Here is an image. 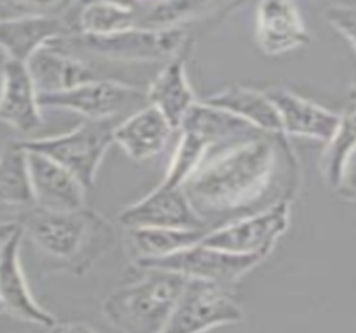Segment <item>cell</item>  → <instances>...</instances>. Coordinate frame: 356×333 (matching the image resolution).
I'll use <instances>...</instances> for the list:
<instances>
[{
    "instance_id": "obj_1",
    "label": "cell",
    "mask_w": 356,
    "mask_h": 333,
    "mask_svg": "<svg viewBox=\"0 0 356 333\" xmlns=\"http://www.w3.org/2000/svg\"><path fill=\"white\" fill-rule=\"evenodd\" d=\"M300 162L283 132L211 148L183 189L196 213L211 219L241 218L296 196Z\"/></svg>"
},
{
    "instance_id": "obj_2",
    "label": "cell",
    "mask_w": 356,
    "mask_h": 333,
    "mask_svg": "<svg viewBox=\"0 0 356 333\" xmlns=\"http://www.w3.org/2000/svg\"><path fill=\"white\" fill-rule=\"evenodd\" d=\"M39 251L60 268L76 274L89 272L90 266L113 247V224L90 208L47 210L32 206L17 219Z\"/></svg>"
},
{
    "instance_id": "obj_3",
    "label": "cell",
    "mask_w": 356,
    "mask_h": 333,
    "mask_svg": "<svg viewBox=\"0 0 356 333\" xmlns=\"http://www.w3.org/2000/svg\"><path fill=\"white\" fill-rule=\"evenodd\" d=\"M144 272V278L114 290L102 303V313L122 332L164 333L188 278L165 270Z\"/></svg>"
},
{
    "instance_id": "obj_4",
    "label": "cell",
    "mask_w": 356,
    "mask_h": 333,
    "mask_svg": "<svg viewBox=\"0 0 356 333\" xmlns=\"http://www.w3.org/2000/svg\"><path fill=\"white\" fill-rule=\"evenodd\" d=\"M191 42L186 29L134 26L107 36L74 32L47 45L84 61L86 56L115 62H168Z\"/></svg>"
},
{
    "instance_id": "obj_5",
    "label": "cell",
    "mask_w": 356,
    "mask_h": 333,
    "mask_svg": "<svg viewBox=\"0 0 356 333\" xmlns=\"http://www.w3.org/2000/svg\"><path fill=\"white\" fill-rule=\"evenodd\" d=\"M121 119H86L60 136L20 139L26 151L40 153L69 169L86 189L96 183L104 156L114 144V129Z\"/></svg>"
},
{
    "instance_id": "obj_6",
    "label": "cell",
    "mask_w": 356,
    "mask_h": 333,
    "mask_svg": "<svg viewBox=\"0 0 356 333\" xmlns=\"http://www.w3.org/2000/svg\"><path fill=\"white\" fill-rule=\"evenodd\" d=\"M40 109L70 111L86 119H124L147 106V93L122 82L94 79L72 89L37 94Z\"/></svg>"
},
{
    "instance_id": "obj_7",
    "label": "cell",
    "mask_w": 356,
    "mask_h": 333,
    "mask_svg": "<svg viewBox=\"0 0 356 333\" xmlns=\"http://www.w3.org/2000/svg\"><path fill=\"white\" fill-rule=\"evenodd\" d=\"M264 260L266 256L263 255L226 251V249L208 247L200 241L193 247L179 249L168 256L139 260L134 261V265L140 270H165V272L183 274L186 278H200L227 286L246 277Z\"/></svg>"
},
{
    "instance_id": "obj_8",
    "label": "cell",
    "mask_w": 356,
    "mask_h": 333,
    "mask_svg": "<svg viewBox=\"0 0 356 333\" xmlns=\"http://www.w3.org/2000/svg\"><path fill=\"white\" fill-rule=\"evenodd\" d=\"M289 223L291 201L283 199L256 213L241 216L231 223L208 230L201 243L226 251L268 258L281 236L289 230Z\"/></svg>"
},
{
    "instance_id": "obj_9",
    "label": "cell",
    "mask_w": 356,
    "mask_h": 333,
    "mask_svg": "<svg viewBox=\"0 0 356 333\" xmlns=\"http://www.w3.org/2000/svg\"><path fill=\"white\" fill-rule=\"evenodd\" d=\"M244 311L227 286L188 278L164 333H197L243 322Z\"/></svg>"
},
{
    "instance_id": "obj_10",
    "label": "cell",
    "mask_w": 356,
    "mask_h": 333,
    "mask_svg": "<svg viewBox=\"0 0 356 333\" xmlns=\"http://www.w3.org/2000/svg\"><path fill=\"white\" fill-rule=\"evenodd\" d=\"M119 223L132 228H188L209 230V224L196 213L183 186L174 188L159 183L156 189L119 211Z\"/></svg>"
},
{
    "instance_id": "obj_11",
    "label": "cell",
    "mask_w": 356,
    "mask_h": 333,
    "mask_svg": "<svg viewBox=\"0 0 356 333\" xmlns=\"http://www.w3.org/2000/svg\"><path fill=\"white\" fill-rule=\"evenodd\" d=\"M22 241L24 230L20 226L0 247V300H2L3 310L22 322L40 325V327L54 330L57 318L37 303L27 285L26 274L20 265Z\"/></svg>"
},
{
    "instance_id": "obj_12",
    "label": "cell",
    "mask_w": 356,
    "mask_h": 333,
    "mask_svg": "<svg viewBox=\"0 0 356 333\" xmlns=\"http://www.w3.org/2000/svg\"><path fill=\"white\" fill-rule=\"evenodd\" d=\"M256 44L268 57H280L309 44L308 29L295 0H259Z\"/></svg>"
},
{
    "instance_id": "obj_13",
    "label": "cell",
    "mask_w": 356,
    "mask_h": 333,
    "mask_svg": "<svg viewBox=\"0 0 356 333\" xmlns=\"http://www.w3.org/2000/svg\"><path fill=\"white\" fill-rule=\"evenodd\" d=\"M0 123L31 134L44 124L37 89L26 62L7 59L0 77Z\"/></svg>"
},
{
    "instance_id": "obj_14",
    "label": "cell",
    "mask_w": 356,
    "mask_h": 333,
    "mask_svg": "<svg viewBox=\"0 0 356 333\" xmlns=\"http://www.w3.org/2000/svg\"><path fill=\"white\" fill-rule=\"evenodd\" d=\"M35 206L47 210H79L86 206V186L69 169L40 153L27 151Z\"/></svg>"
},
{
    "instance_id": "obj_15",
    "label": "cell",
    "mask_w": 356,
    "mask_h": 333,
    "mask_svg": "<svg viewBox=\"0 0 356 333\" xmlns=\"http://www.w3.org/2000/svg\"><path fill=\"white\" fill-rule=\"evenodd\" d=\"M67 20L54 14H26L0 19V49L7 59L27 62L32 54L57 37L74 34Z\"/></svg>"
},
{
    "instance_id": "obj_16",
    "label": "cell",
    "mask_w": 356,
    "mask_h": 333,
    "mask_svg": "<svg viewBox=\"0 0 356 333\" xmlns=\"http://www.w3.org/2000/svg\"><path fill=\"white\" fill-rule=\"evenodd\" d=\"M266 94L278 109L284 136L308 137L326 144L337 131L339 123L337 112L283 87H275L266 91Z\"/></svg>"
},
{
    "instance_id": "obj_17",
    "label": "cell",
    "mask_w": 356,
    "mask_h": 333,
    "mask_svg": "<svg viewBox=\"0 0 356 333\" xmlns=\"http://www.w3.org/2000/svg\"><path fill=\"white\" fill-rule=\"evenodd\" d=\"M174 131L163 112L147 104L119 121L114 129V144L121 146L132 161H149L164 151Z\"/></svg>"
},
{
    "instance_id": "obj_18",
    "label": "cell",
    "mask_w": 356,
    "mask_h": 333,
    "mask_svg": "<svg viewBox=\"0 0 356 333\" xmlns=\"http://www.w3.org/2000/svg\"><path fill=\"white\" fill-rule=\"evenodd\" d=\"M191 42L179 54L165 62L164 69L157 74V77L149 86L147 101L165 116L171 126L179 129L184 116L197 102L191 84H189L188 72H186V59H188Z\"/></svg>"
},
{
    "instance_id": "obj_19",
    "label": "cell",
    "mask_w": 356,
    "mask_h": 333,
    "mask_svg": "<svg viewBox=\"0 0 356 333\" xmlns=\"http://www.w3.org/2000/svg\"><path fill=\"white\" fill-rule=\"evenodd\" d=\"M26 64L35 84L37 94L72 89L79 84L97 79L96 72L86 61L57 51L47 44L32 54Z\"/></svg>"
},
{
    "instance_id": "obj_20",
    "label": "cell",
    "mask_w": 356,
    "mask_h": 333,
    "mask_svg": "<svg viewBox=\"0 0 356 333\" xmlns=\"http://www.w3.org/2000/svg\"><path fill=\"white\" fill-rule=\"evenodd\" d=\"M243 0H154L139 3L138 26L151 29H184L193 20L231 10Z\"/></svg>"
},
{
    "instance_id": "obj_21",
    "label": "cell",
    "mask_w": 356,
    "mask_h": 333,
    "mask_svg": "<svg viewBox=\"0 0 356 333\" xmlns=\"http://www.w3.org/2000/svg\"><path fill=\"white\" fill-rule=\"evenodd\" d=\"M179 129H188V131L204 137L211 144V148L263 134L261 129L254 127L244 119L219 109V107L209 106L204 101H197L194 104L188 111V114L184 116Z\"/></svg>"
},
{
    "instance_id": "obj_22",
    "label": "cell",
    "mask_w": 356,
    "mask_h": 333,
    "mask_svg": "<svg viewBox=\"0 0 356 333\" xmlns=\"http://www.w3.org/2000/svg\"><path fill=\"white\" fill-rule=\"evenodd\" d=\"M202 101L238 116L263 132H271V134L283 132L278 109L266 93L251 89V87L233 86L216 94H211Z\"/></svg>"
},
{
    "instance_id": "obj_23",
    "label": "cell",
    "mask_w": 356,
    "mask_h": 333,
    "mask_svg": "<svg viewBox=\"0 0 356 333\" xmlns=\"http://www.w3.org/2000/svg\"><path fill=\"white\" fill-rule=\"evenodd\" d=\"M32 206H35V199L27 151L19 141H10L0 149V210L15 208L26 211Z\"/></svg>"
},
{
    "instance_id": "obj_24",
    "label": "cell",
    "mask_w": 356,
    "mask_h": 333,
    "mask_svg": "<svg viewBox=\"0 0 356 333\" xmlns=\"http://www.w3.org/2000/svg\"><path fill=\"white\" fill-rule=\"evenodd\" d=\"M208 230H188V228H132L127 230L134 261L163 258L200 243Z\"/></svg>"
},
{
    "instance_id": "obj_25",
    "label": "cell",
    "mask_w": 356,
    "mask_h": 333,
    "mask_svg": "<svg viewBox=\"0 0 356 333\" xmlns=\"http://www.w3.org/2000/svg\"><path fill=\"white\" fill-rule=\"evenodd\" d=\"M356 153V101L346 104L345 111L339 114L337 131L325 144L320 160L323 180L330 188L337 189L341 180L346 162Z\"/></svg>"
},
{
    "instance_id": "obj_26",
    "label": "cell",
    "mask_w": 356,
    "mask_h": 333,
    "mask_svg": "<svg viewBox=\"0 0 356 333\" xmlns=\"http://www.w3.org/2000/svg\"><path fill=\"white\" fill-rule=\"evenodd\" d=\"M138 26V9L109 2H81L76 32L107 36Z\"/></svg>"
},
{
    "instance_id": "obj_27",
    "label": "cell",
    "mask_w": 356,
    "mask_h": 333,
    "mask_svg": "<svg viewBox=\"0 0 356 333\" xmlns=\"http://www.w3.org/2000/svg\"><path fill=\"white\" fill-rule=\"evenodd\" d=\"M179 141L169 161L168 171L161 181L163 185L174 186V188H181L184 185L211 149L208 141L196 132L188 131V129H179Z\"/></svg>"
},
{
    "instance_id": "obj_28",
    "label": "cell",
    "mask_w": 356,
    "mask_h": 333,
    "mask_svg": "<svg viewBox=\"0 0 356 333\" xmlns=\"http://www.w3.org/2000/svg\"><path fill=\"white\" fill-rule=\"evenodd\" d=\"M325 20L345 37L356 52V7L331 6L325 10Z\"/></svg>"
},
{
    "instance_id": "obj_29",
    "label": "cell",
    "mask_w": 356,
    "mask_h": 333,
    "mask_svg": "<svg viewBox=\"0 0 356 333\" xmlns=\"http://www.w3.org/2000/svg\"><path fill=\"white\" fill-rule=\"evenodd\" d=\"M337 193L345 201L356 203V153L350 157L345 169H343L341 180L337 186Z\"/></svg>"
},
{
    "instance_id": "obj_30",
    "label": "cell",
    "mask_w": 356,
    "mask_h": 333,
    "mask_svg": "<svg viewBox=\"0 0 356 333\" xmlns=\"http://www.w3.org/2000/svg\"><path fill=\"white\" fill-rule=\"evenodd\" d=\"M15 9L26 14H49V10L56 9L64 0H9Z\"/></svg>"
},
{
    "instance_id": "obj_31",
    "label": "cell",
    "mask_w": 356,
    "mask_h": 333,
    "mask_svg": "<svg viewBox=\"0 0 356 333\" xmlns=\"http://www.w3.org/2000/svg\"><path fill=\"white\" fill-rule=\"evenodd\" d=\"M20 228L19 222H0V247Z\"/></svg>"
},
{
    "instance_id": "obj_32",
    "label": "cell",
    "mask_w": 356,
    "mask_h": 333,
    "mask_svg": "<svg viewBox=\"0 0 356 333\" xmlns=\"http://www.w3.org/2000/svg\"><path fill=\"white\" fill-rule=\"evenodd\" d=\"M79 2H109L124 7H132V9H138L139 7V0H79Z\"/></svg>"
},
{
    "instance_id": "obj_33",
    "label": "cell",
    "mask_w": 356,
    "mask_h": 333,
    "mask_svg": "<svg viewBox=\"0 0 356 333\" xmlns=\"http://www.w3.org/2000/svg\"><path fill=\"white\" fill-rule=\"evenodd\" d=\"M348 98H350V101H356V82L348 91Z\"/></svg>"
},
{
    "instance_id": "obj_34",
    "label": "cell",
    "mask_w": 356,
    "mask_h": 333,
    "mask_svg": "<svg viewBox=\"0 0 356 333\" xmlns=\"http://www.w3.org/2000/svg\"><path fill=\"white\" fill-rule=\"evenodd\" d=\"M3 311H6V310H3V305H2V300H0V313H3Z\"/></svg>"
},
{
    "instance_id": "obj_35",
    "label": "cell",
    "mask_w": 356,
    "mask_h": 333,
    "mask_svg": "<svg viewBox=\"0 0 356 333\" xmlns=\"http://www.w3.org/2000/svg\"><path fill=\"white\" fill-rule=\"evenodd\" d=\"M146 2H154V0H139V3H146Z\"/></svg>"
}]
</instances>
